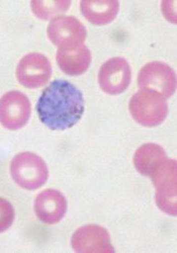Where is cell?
I'll return each mask as SVG.
<instances>
[{"label":"cell","instance_id":"cell-1","mask_svg":"<svg viewBox=\"0 0 177 253\" xmlns=\"http://www.w3.org/2000/svg\"><path fill=\"white\" fill-rule=\"evenodd\" d=\"M85 109L81 91L71 82L52 81L42 92L36 110L40 121L52 131H65L74 126Z\"/></svg>","mask_w":177,"mask_h":253},{"label":"cell","instance_id":"cell-2","mask_svg":"<svg viewBox=\"0 0 177 253\" xmlns=\"http://www.w3.org/2000/svg\"><path fill=\"white\" fill-rule=\"evenodd\" d=\"M10 175L13 181L27 191H35L45 184L49 178L47 163L38 154L20 152L10 162Z\"/></svg>","mask_w":177,"mask_h":253},{"label":"cell","instance_id":"cell-3","mask_svg":"<svg viewBox=\"0 0 177 253\" xmlns=\"http://www.w3.org/2000/svg\"><path fill=\"white\" fill-rule=\"evenodd\" d=\"M130 113L138 124L148 128L161 125L168 115V103L164 96L150 89H141L132 96Z\"/></svg>","mask_w":177,"mask_h":253},{"label":"cell","instance_id":"cell-4","mask_svg":"<svg viewBox=\"0 0 177 253\" xmlns=\"http://www.w3.org/2000/svg\"><path fill=\"white\" fill-rule=\"evenodd\" d=\"M156 188L155 201L163 213L176 216L177 213V165L174 159L167 158L151 176Z\"/></svg>","mask_w":177,"mask_h":253},{"label":"cell","instance_id":"cell-5","mask_svg":"<svg viewBox=\"0 0 177 253\" xmlns=\"http://www.w3.org/2000/svg\"><path fill=\"white\" fill-rule=\"evenodd\" d=\"M138 85L141 89L156 91L167 99L175 92L176 75L166 63L159 61L150 62L140 70Z\"/></svg>","mask_w":177,"mask_h":253},{"label":"cell","instance_id":"cell-6","mask_svg":"<svg viewBox=\"0 0 177 253\" xmlns=\"http://www.w3.org/2000/svg\"><path fill=\"white\" fill-rule=\"evenodd\" d=\"M32 114L29 97L18 90H11L0 98V124L5 129L16 131L28 124Z\"/></svg>","mask_w":177,"mask_h":253},{"label":"cell","instance_id":"cell-7","mask_svg":"<svg viewBox=\"0 0 177 253\" xmlns=\"http://www.w3.org/2000/svg\"><path fill=\"white\" fill-rule=\"evenodd\" d=\"M52 72L51 62L45 55L30 53L18 62L16 78L23 86L35 89L46 85L51 79Z\"/></svg>","mask_w":177,"mask_h":253},{"label":"cell","instance_id":"cell-8","mask_svg":"<svg viewBox=\"0 0 177 253\" xmlns=\"http://www.w3.org/2000/svg\"><path fill=\"white\" fill-rule=\"evenodd\" d=\"M47 35L58 48H68L84 44L87 31L76 17L59 15L51 19L47 28Z\"/></svg>","mask_w":177,"mask_h":253},{"label":"cell","instance_id":"cell-9","mask_svg":"<svg viewBox=\"0 0 177 253\" xmlns=\"http://www.w3.org/2000/svg\"><path fill=\"white\" fill-rule=\"evenodd\" d=\"M132 80V69L123 57H114L104 62L98 73L100 88L107 94L118 95L125 92Z\"/></svg>","mask_w":177,"mask_h":253},{"label":"cell","instance_id":"cell-10","mask_svg":"<svg viewBox=\"0 0 177 253\" xmlns=\"http://www.w3.org/2000/svg\"><path fill=\"white\" fill-rule=\"evenodd\" d=\"M71 247L78 253H113L115 248L105 228L90 224L78 228L71 237Z\"/></svg>","mask_w":177,"mask_h":253},{"label":"cell","instance_id":"cell-11","mask_svg":"<svg viewBox=\"0 0 177 253\" xmlns=\"http://www.w3.org/2000/svg\"><path fill=\"white\" fill-rule=\"evenodd\" d=\"M34 210L41 222L54 225L59 223L67 212V200L57 189H45L37 196Z\"/></svg>","mask_w":177,"mask_h":253},{"label":"cell","instance_id":"cell-12","mask_svg":"<svg viewBox=\"0 0 177 253\" xmlns=\"http://www.w3.org/2000/svg\"><path fill=\"white\" fill-rule=\"evenodd\" d=\"M59 68L69 76H79L85 73L90 66L91 53L84 44L59 48L56 54Z\"/></svg>","mask_w":177,"mask_h":253},{"label":"cell","instance_id":"cell-13","mask_svg":"<svg viewBox=\"0 0 177 253\" xmlns=\"http://www.w3.org/2000/svg\"><path fill=\"white\" fill-rule=\"evenodd\" d=\"M120 10L117 0H84L80 2L82 15L94 26H105L115 20Z\"/></svg>","mask_w":177,"mask_h":253},{"label":"cell","instance_id":"cell-14","mask_svg":"<svg viewBox=\"0 0 177 253\" xmlns=\"http://www.w3.org/2000/svg\"><path fill=\"white\" fill-rule=\"evenodd\" d=\"M166 159V152L160 145L146 143L136 150L134 165L140 174L151 177Z\"/></svg>","mask_w":177,"mask_h":253},{"label":"cell","instance_id":"cell-15","mask_svg":"<svg viewBox=\"0 0 177 253\" xmlns=\"http://www.w3.org/2000/svg\"><path fill=\"white\" fill-rule=\"evenodd\" d=\"M71 5L69 0H33L31 8L33 13L42 20L53 19L58 14L66 12Z\"/></svg>","mask_w":177,"mask_h":253},{"label":"cell","instance_id":"cell-16","mask_svg":"<svg viewBox=\"0 0 177 253\" xmlns=\"http://www.w3.org/2000/svg\"><path fill=\"white\" fill-rule=\"evenodd\" d=\"M14 208L7 200L0 198V233L8 230L14 222Z\"/></svg>","mask_w":177,"mask_h":253},{"label":"cell","instance_id":"cell-17","mask_svg":"<svg viewBox=\"0 0 177 253\" xmlns=\"http://www.w3.org/2000/svg\"><path fill=\"white\" fill-rule=\"evenodd\" d=\"M176 1H164L161 3V10L164 16L169 22L176 24V11H175Z\"/></svg>","mask_w":177,"mask_h":253}]
</instances>
